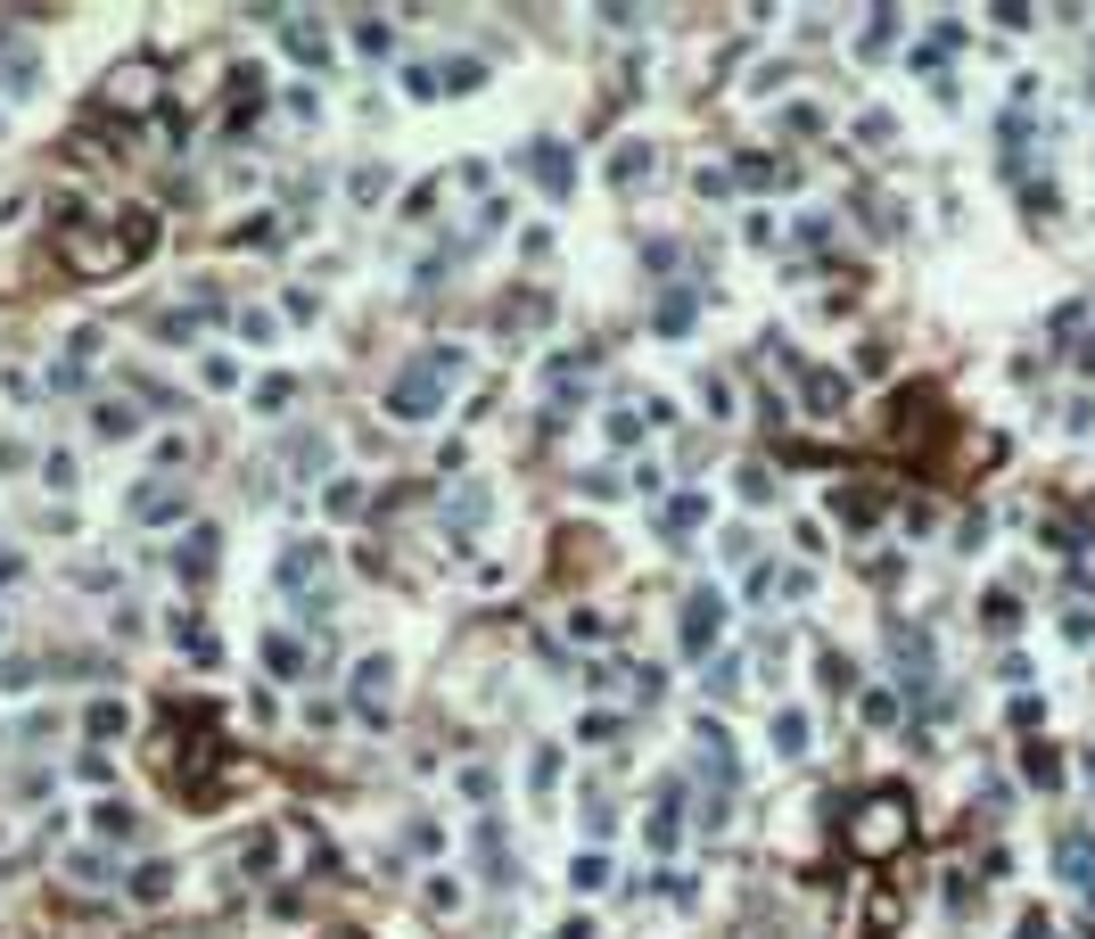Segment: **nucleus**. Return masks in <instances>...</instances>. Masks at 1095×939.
Returning a JSON list of instances; mask_svg holds the SVG:
<instances>
[{
	"label": "nucleus",
	"mask_w": 1095,
	"mask_h": 939,
	"mask_svg": "<svg viewBox=\"0 0 1095 939\" xmlns=\"http://www.w3.org/2000/svg\"><path fill=\"white\" fill-rule=\"evenodd\" d=\"M609 882V858H577V890H602Z\"/></svg>",
	"instance_id": "obj_33"
},
{
	"label": "nucleus",
	"mask_w": 1095,
	"mask_h": 939,
	"mask_svg": "<svg viewBox=\"0 0 1095 939\" xmlns=\"http://www.w3.org/2000/svg\"><path fill=\"white\" fill-rule=\"evenodd\" d=\"M313 569H330V552H322V545H289V552H281V586H289V594H305V586H313Z\"/></svg>",
	"instance_id": "obj_14"
},
{
	"label": "nucleus",
	"mask_w": 1095,
	"mask_h": 939,
	"mask_svg": "<svg viewBox=\"0 0 1095 939\" xmlns=\"http://www.w3.org/2000/svg\"><path fill=\"white\" fill-rule=\"evenodd\" d=\"M330 511L354 519V511H363V487H354V478H339V487H330Z\"/></svg>",
	"instance_id": "obj_29"
},
{
	"label": "nucleus",
	"mask_w": 1095,
	"mask_h": 939,
	"mask_svg": "<svg viewBox=\"0 0 1095 939\" xmlns=\"http://www.w3.org/2000/svg\"><path fill=\"white\" fill-rule=\"evenodd\" d=\"M124 725H133V708H124V701H99L91 708V742H116Z\"/></svg>",
	"instance_id": "obj_20"
},
{
	"label": "nucleus",
	"mask_w": 1095,
	"mask_h": 939,
	"mask_svg": "<svg viewBox=\"0 0 1095 939\" xmlns=\"http://www.w3.org/2000/svg\"><path fill=\"white\" fill-rule=\"evenodd\" d=\"M1055 873H1063V882H1079L1087 899H1095V832H1070V841L1055 849Z\"/></svg>",
	"instance_id": "obj_11"
},
{
	"label": "nucleus",
	"mask_w": 1095,
	"mask_h": 939,
	"mask_svg": "<svg viewBox=\"0 0 1095 939\" xmlns=\"http://www.w3.org/2000/svg\"><path fill=\"white\" fill-rule=\"evenodd\" d=\"M165 890H174V865H140L133 873V899L140 907H165Z\"/></svg>",
	"instance_id": "obj_18"
},
{
	"label": "nucleus",
	"mask_w": 1095,
	"mask_h": 939,
	"mask_svg": "<svg viewBox=\"0 0 1095 939\" xmlns=\"http://www.w3.org/2000/svg\"><path fill=\"white\" fill-rule=\"evenodd\" d=\"M528 182L544 198H568V182H577V157H568V140H528Z\"/></svg>",
	"instance_id": "obj_8"
},
{
	"label": "nucleus",
	"mask_w": 1095,
	"mask_h": 939,
	"mask_svg": "<svg viewBox=\"0 0 1095 939\" xmlns=\"http://www.w3.org/2000/svg\"><path fill=\"white\" fill-rule=\"evenodd\" d=\"M881 503H890V487H873V478H849V487H832V519H840L849 536H857V528H873Z\"/></svg>",
	"instance_id": "obj_10"
},
{
	"label": "nucleus",
	"mask_w": 1095,
	"mask_h": 939,
	"mask_svg": "<svg viewBox=\"0 0 1095 939\" xmlns=\"http://www.w3.org/2000/svg\"><path fill=\"white\" fill-rule=\"evenodd\" d=\"M742 495H750V503H766V495H774V470L750 462V470H742Z\"/></svg>",
	"instance_id": "obj_32"
},
{
	"label": "nucleus",
	"mask_w": 1095,
	"mask_h": 939,
	"mask_svg": "<svg viewBox=\"0 0 1095 939\" xmlns=\"http://www.w3.org/2000/svg\"><path fill=\"white\" fill-rule=\"evenodd\" d=\"M453 371H461V346H429L404 380H388V421H429V412L446 404Z\"/></svg>",
	"instance_id": "obj_2"
},
{
	"label": "nucleus",
	"mask_w": 1095,
	"mask_h": 939,
	"mask_svg": "<svg viewBox=\"0 0 1095 939\" xmlns=\"http://www.w3.org/2000/svg\"><path fill=\"white\" fill-rule=\"evenodd\" d=\"M58 264H67L75 281H108V273H124V264H133V247H124L116 223H75V232L58 239Z\"/></svg>",
	"instance_id": "obj_4"
},
{
	"label": "nucleus",
	"mask_w": 1095,
	"mask_h": 939,
	"mask_svg": "<svg viewBox=\"0 0 1095 939\" xmlns=\"http://www.w3.org/2000/svg\"><path fill=\"white\" fill-rule=\"evenodd\" d=\"M264 659H272V676H297V667H305V652H297L289 635H272V643H264Z\"/></svg>",
	"instance_id": "obj_27"
},
{
	"label": "nucleus",
	"mask_w": 1095,
	"mask_h": 939,
	"mask_svg": "<svg viewBox=\"0 0 1095 939\" xmlns=\"http://www.w3.org/2000/svg\"><path fill=\"white\" fill-rule=\"evenodd\" d=\"M99 108L108 116H157L165 108V58H124V67H108V82H99Z\"/></svg>",
	"instance_id": "obj_3"
},
{
	"label": "nucleus",
	"mask_w": 1095,
	"mask_h": 939,
	"mask_svg": "<svg viewBox=\"0 0 1095 939\" xmlns=\"http://www.w3.org/2000/svg\"><path fill=\"white\" fill-rule=\"evenodd\" d=\"M289 50H297V58H305V67H313V58H322V50H330V41H322V26H313V17H297V26H289Z\"/></svg>",
	"instance_id": "obj_22"
},
{
	"label": "nucleus",
	"mask_w": 1095,
	"mask_h": 939,
	"mask_svg": "<svg viewBox=\"0 0 1095 939\" xmlns=\"http://www.w3.org/2000/svg\"><path fill=\"white\" fill-rule=\"evenodd\" d=\"M330 939H363V931H330Z\"/></svg>",
	"instance_id": "obj_36"
},
{
	"label": "nucleus",
	"mask_w": 1095,
	"mask_h": 939,
	"mask_svg": "<svg viewBox=\"0 0 1095 939\" xmlns=\"http://www.w3.org/2000/svg\"><path fill=\"white\" fill-rule=\"evenodd\" d=\"M116 232H124V247H133V264H140V256L157 247V215H149V206H133V215H124Z\"/></svg>",
	"instance_id": "obj_17"
},
{
	"label": "nucleus",
	"mask_w": 1095,
	"mask_h": 939,
	"mask_svg": "<svg viewBox=\"0 0 1095 939\" xmlns=\"http://www.w3.org/2000/svg\"><path fill=\"white\" fill-rule=\"evenodd\" d=\"M272 239H281V223H272V215H247L239 223V247H272Z\"/></svg>",
	"instance_id": "obj_28"
},
{
	"label": "nucleus",
	"mask_w": 1095,
	"mask_h": 939,
	"mask_svg": "<svg viewBox=\"0 0 1095 939\" xmlns=\"http://www.w3.org/2000/svg\"><path fill=\"white\" fill-rule=\"evenodd\" d=\"M643 437V412H609V446H635Z\"/></svg>",
	"instance_id": "obj_31"
},
{
	"label": "nucleus",
	"mask_w": 1095,
	"mask_h": 939,
	"mask_svg": "<svg viewBox=\"0 0 1095 939\" xmlns=\"http://www.w3.org/2000/svg\"><path fill=\"white\" fill-rule=\"evenodd\" d=\"M354 41H363L371 58H388V50H395V26H379V17H354Z\"/></svg>",
	"instance_id": "obj_24"
},
{
	"label": "nucleus",
	"mask_w": 1095,
	"mask_h": 939,
	"mask_svg": "<svg viewBox=\"0 0 1095 939\" xmlns=\"http://www.w3.org/2000/svg\"><path fill=\"white\" fill-rule=\"evenodd\" d=\"M553 939H594V931H585V923H568V931H553Z\"/></svg>",
	"instance_id": "obj_35"
},
{
	"label": "nucleus",
	"mask_w": 1095,
	"mask_h": 939,
	"mask_svg": "<svg viewBox=\"0 0 1095 939\" xmlns=\"http://www.w3.org/2000/svg\"><path fill=\"white\" fill-rule=\"evenodd\" d=\"M124 511H133L140 528H165V519L189 511V487H174V478H140V487L124 495Z\"/></svg>",
	"instance_id": "obj_6"
},
{
	"label": "nucleus",
	"mask_w": 1095,
	"mask_h": 939,
	"mask_svg": "<svg viewBox=\"0 0 1095 939\" xmlns=\"http://www.w3.org/2000/svg\"><path fill=\"white\" fill-rule=\"evenodd\" d=\"M898 923H907V907H898L890 890H873V907H866V931H873V939H890Z\"/></svg>",
	"instance_id": "obj_19"
},
{
	"label": "nucleus",
	"mask_w": 1095,
	"mask_h": 939,
	"mask_svg": "<svg viewBox=\"0 0 1095 939\" xmlns=\"http://www.w3.org/2000/svg\"><path fill=\"white\" fill-rule=\"evenodd\" d=\"M99 832H108V841H124V832H133V808L108 800V808H99Z\"/></svg>",
	"instance_id": "obj_30"
},
{
	"label": "nucleus",
	"mask_w": 1095,
	"mask_h": 939,
	"mask_svg": "<svg viewBox=\"0 0 1095 939\" xmlns=\"http://www.w3.org/2000/svg\"><path fill=\"white\" fill-rule=\"evenodd\" d=\"M305 865H313V832L305 824H272V832L247 841V873H256V882H297Z\"/></svg>",
	"instance_id": "obj_5"
},
{
	"label": "nucleus",
	"mask_w": 1095,
	"mask_h": 939,
	"mask_svg": "<svg viewBox=\"0 0 1095 939\" xmlns=\"http://www.w3.org/2000/svg\"><path fill=\"white\" fill-rule=\"evenodd\" d=\"M774 750H791V759L808 750V717H799V708H783V717H774Z\"/></svg>",
	"instance_id": "obj_23"
},
{
	"label": "nucleus",
	"mask_w": 1095,
	"mask_h": 939,
	"mask_svg": "<svg viewBox=\"0 0 1095 939\" xmlns=\"http://www.w3.org/2000/svg\"><path fill=\"white\" fill-rule=\"evenodd\" d=\"M791 380H799V404H808V412H824V421H832V412H849V380H840L832 363H791Z\"/></svg>",
	"instance_id": "obj_7"
},
{
	"label": "nucleus",
	"mask_w": 1095,
	"mask_h": 939,
	"mask_svg": "<svg viewBox=\"0 0 1095 939\" xmlns=\"http://www.w3.org/2000/svg\"><path fill=\"white\" fill-rule=\"evenodd\" d=\"M692 305H701L692 288H667V297L651 305V330H659V339H684V330H692Z\"/></svg>",
	"instance_id": "obj_13"
},
{
	"label": "nucleus",
	"mask_w": 1095,
	"mask_h": 939,
	"mask_svg": "<svg viewBox=\"0 0 1095 939\" xmlns=\"http://www.w3.org/2000/svg\"><path fill=\"white\" fill-rule=\"evenodd\" d=\"M717 635H725V601H717V586H692V594H684V652H708Z\"/></svg>",
	"instance_id": "obj_9"
},
{
	"label": "nucleus",
	"mask_w": 1095,
	"mask_h": 939,
	"mask_svg": "<svg viewBox=\"0 0 1095 939\" xmlns=\"http://www.w3.org/2000/svg\"><path fill=\"white\" fill-rule=\"evenodd\" d=\"M701 511H708L701 495H667V511H659V536H692V528H701Z\"/></svg>",
	"instance_id": "obj_16"
},
{
	"label": "nucleus",
	"mask_w": 1095,
	"mask_h": 939,
	"mask_svg": "<svg viewBox=\"0 0 1095 939\" xmlns=\"http://www.w3.org/2000/svg\"><path fill=\"white\" fill-rule=\"evenodd\" d=\"M215 552H223V545H215V528H189V536H182V552H174V569L189 577V586H206V577H215Z\"/></svg>",
	"instance_id": "obj_12"
},
{
	"label": "nucleus",
	"mask_w": 1095,
	"mask_h": 939,
	"mask_svg": "<svg viewBox=\"0 0 1095 939\" xmlns=\"http://www.w3.org/2000/svg\"><path fill=\"white\" fill-rule=\"evenodd\" d=\"M91 421H99V437H133V429H140V412H133V404H99Z\"/></svg>",
	"instance_id": "obj_25"
},
{
	"label": "nucleus",
	"mask_w": 1095,
	"mask_h": 939,
	"mask_svg": "<svg viewBox=\"0 0 1095 939\" xmlns=\"http://www.w3.org/2000/svg\"><path fill=\"white\" fill-rule=\"evenodd\" d=\"M1029 783H1038V791H1055V783H1063V759H1055L1046 742H1029Z\"/></svg>",
	"instance_id": "obj_21"
},
{
	"label": "nucleus",
	"mask_w": 1095,
	"mask_h": 939,
	"mask_svg": "<svg viewBox=\"0 0 1095 939\" xmlns=\"http://www.w3.org/2000/svg\"><path fill=\"white\" fill-rule=\"evenodd\" d=\"M840 841H849V858L890 865L898 849L915 841V800H907V791H866V800L849 808V832H840Z\"/></svg>",
	"instance_id": "obj_1"
},
{
	"label": "nucleus",
	"mask_w": 1095,
	"mask_h": 939,
	"mask_svg": "<svg viewBox=\"0 0 1095 939\" xmlns=\"http://www.w3.org/2000/svg\"><path fill=\"white\" fill-rule=\"evenodd\" d=\"M890 33H898V9H873V17H866V58L890 50Z\"/></svg>",
	"instance_id": "obj_26"
},
{
	"label": "nucleus",
	"mask_w": 1095,
	"mask_h": 939,
	"mask_svg": "<svg viewBox=\"0 0 1095 939\" xmlns=\"http://www.w3.org/2000/svg\"><path fill=\"white\" fill-rule=\"evenodd\" d=\"M643 174H651V140H618V149H609V182H618V190H635Z\"/></svg>",
	"instance_id": "obj_15"
},
{
	"label": "nucleus",
	"mask_w": 1095,
	"mask_h": 939,
	"mask_svg": "<svg viewBox=\"0 0 1095 939\" xmlns=\"http://www.w3.org/2000/svg\"><path fill=\"white\" fill-rule=\"evenodd\" d=\"M9 577H26V552H9V545H0V586H9Z\"/></svg>",
	"instance_id": "obj_34"
}]
</instances>
